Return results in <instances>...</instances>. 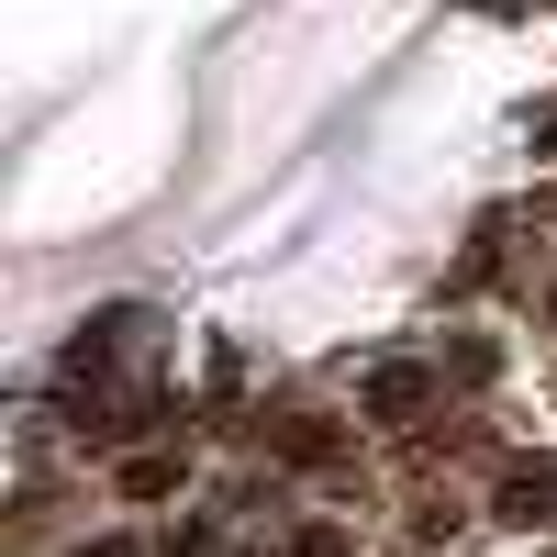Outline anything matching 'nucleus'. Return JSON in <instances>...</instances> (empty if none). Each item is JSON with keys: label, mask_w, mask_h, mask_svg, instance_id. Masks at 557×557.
I'll return each mask as SVG.
<instances>
[{"label": "nucleus", "mask_w": 557, "mask_h": 557, "mask_svg": "<svg viewBox=\"0 0 557 557\" xmlns=\"http://www.w3.org/2000/svg\"><path fill=\"white\" fill-rule=\"evenodd\" d=\"M157 335V312L146 301H112L101 323H78V335H67V380H101V368H123V346H146Z\"/></svg>", "instance_id": "nucleus-1"}, {"label": "nucleus", "mask_w": 557, "mask_h": 557, "mask_svg": "<svg viewBox=\"0 0 557 557\" xmlns=\"http://www.w3.org/2000/svg\"><path fill=\"white\" fill-rule=\"evenodd\" d=\"M491 513H502V524H546V513H557V457H524V469H502Z\"/></svg>", "instance_id": "nucleus-3"}, {"label": "nucleus", "mask_w": 557, "mask_h": 557, "mask_svg": "<svg viewBox=\"0 0 557 557\" xmlns=\"http://www.w3.org/2000/svg\"><path fill=\"white\" fill-rule=\"evenodd\" d=\"M290 557H346V524H301V535H290Z\"/></svg>", "instance_id": "nucleus-7"}, {"label": "nucleus", "mask_w": 557, "mask_h": 557, "mask_svg": "<svg viewBox=\"0 0 557 557\" xmlns=\"http://www.w3.org/2000/svg\"><path fill=\"white\" fill-rule=\"evenodd\" d=\"M123 491H134V502H168V491H178V457H168V446L123 457Z\"/></svg>", "instance_id": "nucleus-4"}, {"label": "nucleus", "mask_w": 557, "mask_h": 557, "mask_svg": "<svg viewBox=\"0 0 557 557\" xmlns=\"http://www.w3.org/2000/svg\"><path fill=\"white\" fill-rule=\"evenodd\" d=\"M446 380H491V335H457L446 346Z\"/></svg>", "instance_id": "nucleus-6"}, {"label": "nucleus", "mask_w": 557, "mask_h": 557, "mask_svg": "<svg viewBox=\"0 0 557 557\" xmlns=\"http://www.w3.org/2000/svg\"><path fill=\"white\" fill-rule=\"evenodd\" d=\"M424 401H435V368H424V357H391V368H368V412H380V424H412Z\"/></svg>", "instance_id": "nucleus-2"}, {"label": "nucleus", "mask_w": 557, "mask_h": 557, "mask_svg": "<svg viewBox=\"0 0 557 557\" xmlns=\"http://www.w3.org/2000/svg\"><path fill=\"white\" fill-rule=\"evenodd\" d=\"M78 557H134V546H123V535H101V546H78Z\"/></svg>", "instance_id": "nucleus-8"}, {"label": "nucleus", "mask_w": 557, "mask_h": 557, "mask_svg": "<svg viewBox=\"0 0 557 557\" xmlns=\"http://www.w3.org/2000/svg\"><path fill=\"white\" fill-rule=\"evenodd\" d=\"M278 457H312V469H323V457H335V424H312V412H290V424H278Z\"/></svg>", "instance_id": "nucleus-5"}]
</instances>
